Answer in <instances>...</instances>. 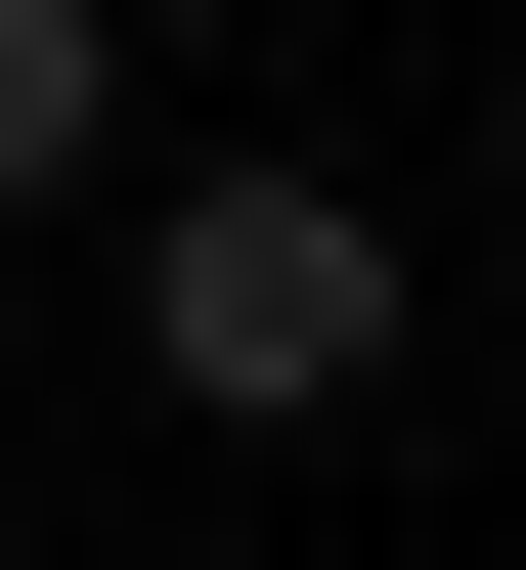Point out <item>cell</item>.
Here are the masks:
<instances>
[{
  "label": "cell",
  "mask_w": 526,
  "mask_h": 570,
  "mask_svg": "<svg viewBox=\"0 0 526 570\" xmlns=\"http://www.w3.org/2000/svg\"><path fill=\"white\" fill-rule=\"evenodd\" d=\"M132 395H176V439H351V395H395V219H351V176H176V219H132Z\"/></svg>",
  "instance_id": "6da1fadb"
},
{
  "label": "cell",
  "mask_w": 526,
  "mask_h": 570,
  "mask_svg": "<svg viewBox=\"0 0 526 570\" xmlns=\"http://www.w3.org/2000/svg\"><path fill=\"white\" fill-rule=\"evenodd\" d=\"M88 132H132V0H0V219H44Z\"/></svg>",
  "instance_id": "7a4b0ae2"
},
{
  "label": "cell",
  "mask_w": 526,
  "mask_h": 570,
  "mask_svg": "<svg viewBox=\"0 0 526 570\" xmlns=\"http://www.w3.org/2000/svg\"><path fill=\"white\" fill-rule=\"evenodd\" d=\"M483 219H526V88H483Z\"/></svg>",
  "instance_id": "3957f363"
}]
</instances>
